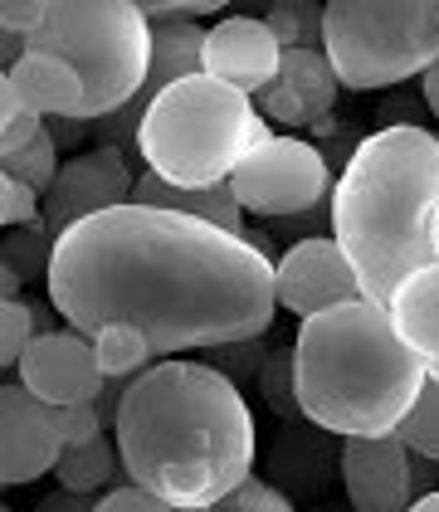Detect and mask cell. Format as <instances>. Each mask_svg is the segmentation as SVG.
I'll return each mask as SVG.
<instances>
[{
  "label": "cell",
  "instance_id": "obj_17",
  "mask_svg": "<svg viewBox=\"0 0 439 512\" xmlns=\"http://www.w3.org/2000/svg\"><path fill=\"white\" fill-rule=\"evenodd\" d=\"M386 313L396 322V332L405 337V347L435 371L439 366V264L405 278L396 288V298L386 303Z\"/></svg>",
  "mask_w": 439,
  "mask_h": 512
},
{
  "label": "cell",
  "instance_id": "obj_32",
  "mask_svg": "<svg viewBox=\"0 0 439 512\" xmlns=\"http://www.w3.org/2000/svg\"><path fill=\"white\" fill-rule=\"evenodd\" d=\"M59 434H64L69 449H74V444H88V439H103V434H108V420L98 415V400H93V405H64V410H59Z\"/></svg>",
  "mask_w": 439,
  "mask_h": 512
},
{
  "label": "cell",
  "instance_id": "obj_23",
  "mask_svg": "<svg viewBox=\"0 0 439 512\" xmlns=\"http://www.w3.org/2000/svg\"><path fill=\"white\" fill-rule=\"evenodd\" d=\"M259 400L279 415L283 425H303V400H298V352L293 347H274L264 376H259Z\"/></svg>",
  "mask_w": 439,
  "mask_h": 512
},
{
  "label": "cell",
  "instance_id": "obj_39",
  "mask_svg": "<svg viewBox=\"0 0 439 512\" xmlns=\"http://www.w3.org/2000/svg\"><path fill=\"white\" fill-rule=\"evenodd\" d=\"M420 98H425V108H430V118L439 122V64L420 79Z\"/></svg>",
  "mask_w": 439,
  "mask_h": 512
},
{
  "label": "cell",
  "instance_id": "obj_2",
  "mask_svg": "<svg viewBox=\"0 0 439 512\" xmlns=\"http://www.w3.org/2000/svg\"><path fill=\"white\" fill-rule=\"evenodd\" d=\"M113 439L127 483L157 493L176 512L220 508L254 478L259 430L235 381L205 361H157L118 405Z\"/></svg>",
  "mask_w": 439,
  "mask_h": 512
},
{
  "label": "cell",
  "instance_id": "obj_43",
  "mask_svg": "<svg viewBox=\"0 0 439 512\" xmlns=\"http://www.w3.org/2000/svg\"><path fill=\"white\" fill-rule=\"evenodd\" d=\"M0 512H15V508H0Z\"/></svg>",
  "mask_w": 439,
  "mask_h": 512
},
{
  "label": "cell",
  "instance_id": "obj_19",
  "mask_svg": "<svg viewBox=\"0 0 439 512\" xmlns=\"http://www.w3.org/2000/svg\"><path fill=\"white\" fill-rule=\"evenodd\" d=\"M137 205H157V210H176V215H191V220H205V225H220L230 235H249L244 225V210L230 186H205V191H186V186H166L161 176L142 171L137 176Z\"/></svg>",
  "mask_w": 439,
  "mask_h": 512
},
{
  "label": "cell",
  "instance_id": "obj_15",
  "mask_svg": "<svg viewBox=\"0 0 439 512\" xmlns=\"http://www.w3.org/2000/svg\"><path fill=\"white\" fill-rule=\"evenodd\" d=\"M337 98H342V79H337V69L322 49H283L279 79L254 103L269 122L298 132V127H318V122L332 118Z\"/></svg>",
  "mask_w": 439,
  "mask_h": 512
},
{
  "label": "cell",
  "instance_id": "obj_26",
  "mask_svg": "<svg viewBox=\"0 0 439 512\" xmlns=\"http://www.w3.org/2000/svg\"><path fill=\"white\" fill-rule=\"evenodd\" d=\"M49 259H54V239H49V230H5L0 269H10L20 283L49 278Z\"/></svg>",
  "mask_w": 439,
  "mask_h": 512
},
{
  "label": "cell",
  "instance_id": "obj_29",
  "mask_svg": "<svg viewBox=\"0 0 439 512\" xmlns=\"http://www.w3.org/2000/svg\"><path fill=\"white\" fill-rule=\"evenodd\" d=\"M35 337H40L35 308H30L25 298H5V303H0V366L15 371V366L25 361V352L35 347Z\"/></svg>",
  "mask_w": 439,
  "mask_h": 512
},
{
  "label": "cell",
  "instance_id": "obj_37",
  "mask_svg": "<svg viewBox=\"0 0 439 512\" xmlns=\"http://www.w3.org/2000/svg\"><path fill=\"white\" fill-rule=\"evenodd\" d=\"M49 132H54L59 152H69V147H83V142H93V122H79V118H54V122H49Z\"/></svg>",
  "mask_w": 439,
  "mask_h": 512
},
{
  "label": "cell",
  "instance_id": "obj_10",
  "mask_svg": "<svg viewBox=\"0 0 439 512\" xmlns=\"http://www.w3.org/2000/svg\"><path fill=\"white\" fill-rule=\"evenodd\" d=\"M137 176H142L137 161L118 152V147H88L79 157H69L59 181L44 196V230H49V239L59 244L83 220H93L103 210H118V205H132Z\"/></svg>",
  "mask_w": 439,
  "mask_h": 512
},
{
  "label": "cell",
  "instance_id": "obj_24",
  "mask_svg": "<svg viewBox=\"0 0 439 512\" xmlns=\"http://www.w3.org/2000/svg\"><path fill=\"white\" fill-rule=\"evenodd\" d=\"M44 132H49V122H44L35 108H25V98L15 93V83L0 74V157L30 152Z\"/></svg>",
  "mask_w": 439,
  "mask_h": 512
},
{
  "label": "cell",
  "instance_id": "obj_12",
  "mask_svg": "<svg viewBox=\"0 0 439 512\" xmlns=\"http://www.w3.org/2000/svg\"><path fill=\"white\" fill-rule=\"evenodd\" d=\"M64 449L69 444L59 434V410L30 395L20 381H5L0 386V483L20 488L54 473Z\"/></svg>",
  "mask_w": 439,
  "mask_h": 512
},
{
  "label": "cell",
  "instance_id": "obj_38",
  "mask_svg": "<svg viewBox=\"0 0 439 512\" xmlns=\"http://www.w3.org/2000/svg\"><path fill=\"white\" fill-rule=\"evenodd\" d=\"M98 498H83V493H44L35 512H93Z\"/></svg>",
  "mask_w": 439,
  "mask_h": 512
},
{
  "label": "cell",
  "instance_id": "obj_28",
  "mask_svg": "<svg viewBox=\"0 0 439 512\" xmlns=\"http://www.w3.org/2000/svg\"><path fill=\"white\" fill-rule=\"evenodd\" d=\"M59 142H54V132H44L40 142L30 147V152H20V157H0V176H15V181H25L30 191H40L49 196V186L59 181Z\"/></svg>",
  "mask_w": 439,
  "mask_h": 512
},
{
  "label": "cell",
  "instance_id": "obj_42",
  "mask_svg": "<svg viewBox=\"0 0 439 512\" xmlns=\"http://www.w3.org/2000/svg\"><path fill=\"white\" fill-rule=\"evenodd\" d=\"M191 512H215V508H191Z\"/></svg>",
  "mask_w": 439,
  "mask_h": 512
},
{
  "label": "cell",
  "instance_id": "obj_27",
  "mask_svg": "<svg viewBox=\"0 0 439 512\" xmlns=\"http://www.w3.org/2000/svg\"><path fill=\"white\" fill-rule=\"evenodd\" d=\"M396 434L415 449V454H425V459L439 464V366L430 371V381H425V391L415 400V410L400 420Z\"/></svg>",
  "mask_w": 439,
  "mask_h": 512
},
{
  "label": "cell",
  "instance_id": "obj_5",
  "mask_svg": "<svg viewBox=\"0 0 439 512\" xmlns=\"http://www.w3.org/2000/svg\"><path fill=\"white\" fill-rule=\"evenodd\" d=\"M269 142H274L269 118L249 93L196 74L171 83L152 103L137 152L142 171L161 176L166 186L205 191V186H230V176Z\"/></svg>",
  "mask_w": 439,
  "mask_h": 512
},
{
  "label": "cell",
  "instance_id": "obj_21",
  "mask_svg": "<svg viewBox=\"0 0 439 512\" xmlns=\"http://www.w3.org/2000/svg\"><path fill=\"white\" fill-rule=\"evenodd\" d=\"M122 469V454H118V439H88V444H74V449H64V459H59V488L64 493H83V498H93L98 488H108L113 483V473Z\"/></svg>",
  "mask_w": 439,
  "mask_h": 512
},
{
  "label": "cell",
  "instance_id": "obj_1",
  "mask_svg": "<svg viewBox=\"0 0 439 512\" xmlns=\"http://www.w3.org/2000/svg\"><path fill=\"white\" fill-rule=\"evenodd\" d=\"M49 308L83 337L127 322L157 361L269 337L274 259L244 235L157 205H118L74 225L49 259Z\"/></svg>",
  "mask_w": 439,
  "mask_h": 512
},
{
  "label": "cell",
  "instance_id": "obj_30",
  "mask_svg": "<svg viewBox=\"0 0 439 512\" xmlns=\"http://www.w3.org/2000/svg\"><path fill=\"white\" fill-rule=\"evenodd\" d=\"M0 225L5 230H44V196L15 176H0Z\"/></svg>",
  "mask_w": 439,
  "mask_h": 512
},
{
  "label": "cell",
  "instance_id": "obj_4",
  "mask_svg": "<svg viewBox=\"0 0 439 512\" xmlns=\"http://www.w3.org/2000/svg\"><path fill=\"white\" fill-rule=\"evenodd\" d=\"M293 352L303 420L337 439L396 434L430 381V366L405 347L386 303L371 298L298 322Z\"/></svg>",
  "mask_w": 439,
  "mask_h": 512
},
{
  "label": "cell",
  "instance_id": "obj_16",
  "mask_svg": "<svg viewBox=\"0 0 439 512\" xmlns=\"http://www.w3.org/2000/svg\"><path fill=\"white\" fill-rule=\"evenodd\" d=\"M0 74L15 83V93L25 98V108H35L44 122H54V118H79L83 122L88 88H83L79 69L64 64L59 54H35V49H25V59H20L15 69H0Z\"/></svg>",
  "mask_w": 439,
  "mask_h": 512
},
{
  "label": "cell",
  "instance_id": "obj_36",
  "mask_svg": "<svg viewBox=\"0 0 439 512\" xmlns=\"http://www.w3.org/2000/svg\"><path fill=\"white\" fill-rule=\"evenodd\" d=\"M420 113H430L425 98H405V93H396V98L381 108V127H425Z\"/></svg>",
  "mask_w": 439,
  "mask_h": 512
},
{
  "label": "cell",
  "instance_id": "obj_34",
  "mask_svg": "<svg viewBox=\"0 0 439 512\" xmlns=\"http://www.w3.org/2000/svg\"><path fill=\"white\" fill-rule=\"evenodd\" d=\"M93 512H176V508L161 503L157 493L137 488V483H118V488H108V493L98 498V508Z\"/></svg>",
  "mask_w": 439,
  "mask_h": 512
},
{
  "label": "cell",
  "instance_id": "obj_18",
  "mask_svg": "<svg viewBox=\"0 0 439 512\" xmlns=\"http://www.w3.org/2000/svg\"><path fill=\"white\" fill-rule=\"evenodd\" d=\"M308 425V420H303ZM274 464L283 469L288 478V488L283 493H318L322 483L337 473L342 478V444H337V434H327L313 425V434L298 430V425H283L279 444H274Z\"/></svg>",
  "mask_w": 439,
  "mask_h": 512
},
{
  "label": "cell",
  "instance_id": "obj_7",
  "mask_svg": "<svg viewBox=\"0 0 439 512\" xmlns=\"http://www.w3.org/2000/svg\"><path fill=\"white\" fill-rule=\"evenodd\" d=\"M322 54L352 93L425 79L439 64V0H332Z\"/></svg>",
  "mask_w": 439,
  "mask_h": 512
},
{
  "label": "cell",
  "instance_id": "obj_14",
  "mask_svg": "<svg viewBox=\"0 0 439 512\" xmlns=\"http://www.w3.org/2000/svg\"><path fill=\"white\" fill-rule=\"evenodd\" d=\"M283 44L264 25V15H220L215 25H205V74L230 88H240L249 98H259L269 83L279 79Z\"/></svg>",
  "mask_w": 439,
  "mask_h": 512
},
{
  "label": "cell",
  "instance_id": "obj_25",
  "mask_svg": "<svg viewBox=\"0 0 439 512\" xmlns=\"http://www.w3.org/2000/svg\"><path fill=\"white\" fill-rule=\"evenodd\" d=\"M269 356H274L269 337H249V342H225V347H210L200 361H205V366H215V371H220L225 381H235L240 391H249V386H259V376H264Z\"/></svg>",
  "mask_w": 439,
  "mask_h": 512
},
{
  "label": "cell",
  "instance_id": "obj_35",
  "mask_svg": "<svg viewBox=\"0 0 439 512\" xmlns=\"http://www.w3.org/2000/svg\"><path fill=\"white\" fill-rule=\"evenodd\" d=\"M44 15H49V0H5V5H0V30L30 40L44 25Z\"/></svg>",
  "mask_w": 439,
  "mask_h": 512
},
{
  "label": "cell",
  "instance_id": "obj_22",
  "mask_svg": "<svg viewBox=\"0 0 439 512\" xmlns=\"http://www.w3.org/2000/svg\"><path fill=\"white\" fill-rule=\"evenodd\" d=\"M249 15H264V25L274 30V40L283 49H322V15L327 5L313 0H274V5H259Z\"/></svg>",
  "mask_w": 439,
  "mask_h": 512
},
{
  "label": "cell",
  "instance_id": "obj_33",
  "mask_svg": "<svg viewBox=\"0 0 439 512\" xmlns=\"http://www.w3.org/2000/svg\"><path fill=\"white\" fill-rule=\"evenodd\" d=\"M142 15L152 25H191V20H205V15H220V0H176V5H161V0H137Z\"/></svg>",
  "mask_w": 439,
  "mask_h": 512
},
{
  "label": "cell",
  "instance_id": "obj_9",
  "mask_svg": "<svg viewBox=\"0 0 439 512\" xmlns=\"http://www.w3.org/2000/svg\"><path fill=\"white\" fill-rule=\"evenodd\" d=\"M342 488L352 512H410L439 493V464L415 454L400 434L342 439Z\"/></svg>",
  "mask_w": 439,
  "mask_h": 512
},
{
  "label": "cell",
  "instance_id": "obj_3",
  "mask_svg": "<svg viewBox=\"0 0 439 512\" xmlns=\"http://www.w3.org/2000/svg\"><path fill=\"white\" fill-rule=\"evenodd\" d=\"M439 137L430 127L366 132L332 191V239L352 259L361 293L391 303L410 274L435 264Z\"/></svg>",
  "mask_w": 439,
  "mask_h": 512
},
{
  "label": "cell",
  "instance_id": "obj_11",
  "mask_svg": "<svg viewBox=\"0 0 439 512\" xmlns=\"http://www.w3.org/2000/svg\"><path fill=\"white\" fill-rule=\"evenodd\" d=\"M274 288H279V308L293 313L298 322L366 298L357 269H352V259L342 254L337 239H298V244H288L279 254V264H274Z\"/></svg>",
  "mask_w": 439,
  "mask_h": 512
},
{
  "label": "cell",
  "instance_id": "obj_8",
  "mask_svg": "<svg viewBox=\"0 0 439 512\" xmlns=\"http://www.w3.org/2000/svg\"><path fill=\"white\" fill-rule=\"evenodd\" d=\"M230 191H235L244 215H264L279 225V220H298V215H313L318 205H327L337 181H332L322 147L288 132L244 161L230 176Z\"/></svg>",
  "mask_w": 439,
  "mask_h": 512
},
{
  "label": "cell",
  "instance_id": "obj_41",
  "mask_svg": "<svg viewBox=\"0 0 439 512\" xmlns=\"http://www.w3.org/2000/svg\"><path fill=\"white\" fill-rule=\"evenodd\" d=\"M430 239H435V264H439V215H435V235Z\"/></svg>",
  "mask_w": 439,
  "mask_h": 512
},
{
  "label": "cell",
  "instance_id": "obj_6",
  "mask_svg": "<svg viewBox=\"0 0 439 512\" xmlns=\"http://www.w3.org/2000/svg\"><path fill=\"white\" fill-rule=\"evenodd\" d=\"M25 49L74 64L88 88L83 122H103L118 118L152 74V20L137 0H49Z\"/></svg>",
  "mask_w": 439,
  "mask_h": 512
},
{
  "label": "cell",
  "instance_id": "obj_40",
  "mask_svg": "<svg viewBox=\"0 0 439 512\" xmlns=\"http://www.w3.org/2000/svg\"><path fill=\"white\" fill-rule=\"evenodd\" d=\"M410 512H439V493H430V498H420Z\"/></svg>",
  "mask_w": 439,
  "mask_h": 512
},
{
  "label": "cell",
  "instance_id": "obj_31",
  "mask_svg": "<svg viewBox=\"0 0 439 512\" xmlns=\"http://www.w3.org/2000/svg\"><path fill=\"white\" fill-rule=\"evenodd\" d=\"M215 512H298V508H293V498H288L283 488H274L269 478H244Z\"/></svg>",
  "mask_w": 439,
  "mask_h": 512
},
{
  "label": "cell",
  "instance_id": "obj_20",
  "mask_svg": "<svg viewBox=\"0 0 439 512\" xmlns=\"http://www.w3.org/2000/svg\"><path fill=\"white\" fill-rule=\"evenodd\" d=\"M88 342H93V356H98L103 381H137L142 371H152V366H157V352L147 347V337H142L137 327H127V322H108V327H98Z\"/></svg>",
  "mask_w": 439,
  "mask_h": 512
},
{
  "label": "cell",
  "instance_id": "obj_13",
  "mask_svg": "<svg viewBox=\"0 0 439 512\" xmlns=\"http://www.w3.org/2000/svg\"><path fill=\"white\" fill-rule=\"evenodd\" d=\"M20 386L30 395H40L44 405L64 410V405H93L103 395V371H98V356L93 342L74 332V327H59V332H44L35 337V347L20 361Z\"/></svg>",
  "mask_w": 439,
  "mask_h": 512
}]
</instances>
